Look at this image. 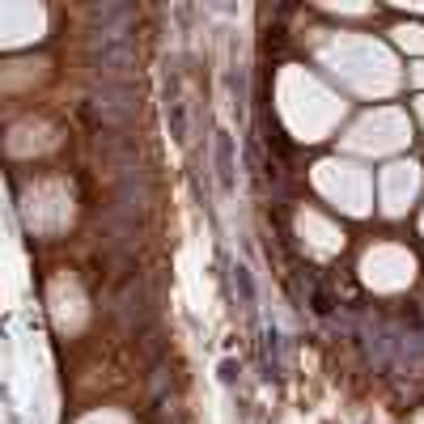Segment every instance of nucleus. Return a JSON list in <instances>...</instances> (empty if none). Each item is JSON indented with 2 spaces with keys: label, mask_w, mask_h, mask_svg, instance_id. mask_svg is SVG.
<instances>
[{
  "label": "nucleus",
  "mask_w": 424,
  "mask_h": 424,
  "mask_svg": "<svg viewBox=\"0 0 424 424\" xmlns=\"http://www.w3.org/2000/svg\"><path fill=\"white\" fill-rule=\"evenodd\" d=\"M89 106H93V115H98V123L102 127H119V123H127L132 115H136V89H132V81H123V85H102L93 98H89Z\"/></svg>",
  "instance_id": "1"
},
{
  "label": "nucleus",
  "mask_w": 424,
  "mask_h": 424,
  "mask_svg": "<svg viewBox=\"0 0 424 424\" xmlns=\"http://www.w3.org/2000/svg\"><path fill=\"white\" fill-rule=\"evenodd\" d=\"M212 157H217V183H221V191H234V183H238V153H234V136L229 132H217Z\"/></svg>",
  "instance_id": "2"
},
{
  "label": "nucleus",
  "mask_w": 424,
  "mask_h": 424,
  "mask_svg": "<svg viewBox=\"0 0 424 424\" xmlns=\"http://www.w3.org/2000/svg\"><path fill=\"white\" fill-rule=\"evenodd\" d=\"M166 127H170V136L183 144L187 140V132H191V110H187V98L178 93V89H166Z\"/></svg>",
  "instance_id": "3"
},
{
  "label": "nucleus",
  "mask_w": 424,
  "mask_h": 424,
  "mask_svg": "<svg viewBox=\"0 0 424 424\" xmlns=\"http://www.w3.org/2000/svg\"><path fill=\"white\" fill-rule=\"evenodd\" d=\"M229 276H234V293H238L242 314H255V306H259V289H255L251 268H246V263H234V268H229Z\"/></svg>",
  "instance_id": "4"
},
{
  "label": "nucleus",
  "mask_w": 424,
  "mask_h": 424,
  "mask_svg": "<svg viewBox=\"0 0 424 424\" xmlns=\"http://www.w3.org/2000/svg\"><path fill=\"white\" fill-rule=\"evenodd\" d=\"M263 374H268V378H280V374H285V344H280L276 323L263 327Z\"/></svg>",
  "instance_id": "5"
},
{
  "label": "nucleus",
  "mask_w": 424,
  "mask_h": 424,
  "mask_svg": "<svg viewBox=\"0 0 424 424\" xmlns=\"http://www.w3.org/2000/svg\"><path fill=\"white\" fill-rule=\"evenodd\" d=\"M238 378V361H221V382H234Z\"/></svg>",
  "instance_id": "6"
}]
</instances>
